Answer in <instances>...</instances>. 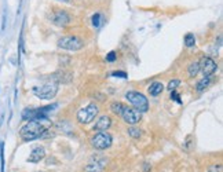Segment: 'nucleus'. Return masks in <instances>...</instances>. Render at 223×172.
I'll return each mask as SVG.
<instances>
[{
    "label": "nucleus",
    "instance_id": "nucleus-11",
    "mask_svg": "<svg viewBox=\"0 0 223 172\" xmlns=\"http://www.w3.org/2000/svg\"><path fill=\"white\" fill-rule=\"evenodd\" d=\"M198 65H200V70L202 72L204 77L212 76L213 73L216 72V69H218V65H216V62L213 61V59L211 58V57H202L201 61L198 62Z\"/></svg>",
    "mask_w": 223,
    "mask_h": 172
},
{
    "label": "nucleus",
    "instance_id": "nucleus-18",
    "mask_svg": "<svg viewBox=\"0 0 223 172\" xmlns=\"http://www.w3.org/2000/svg\"><path fill=\"white\" fill-rule=\"evenodd\" d=\"M124 109V105L121 102H112L110 103V110L112 113H114L116 116H121V112Z\"/></svg>",
    "mask_w": 223,
    "mask_h": 172
},
{
    "label": "nucleus",
    "instance_id": "nucleus-21",
    "mask_svg": "<svg viewBox=\"0 0 223 172\" xmlns=\"http://www.w3.org/2000/svg\"><path fill=\"white\" fill-rule=\"evenodd\" d=\"M4 142L0 141V172H4Z\"/></svg>",
    "mask_w": 223,
    "mask_h": 172
},
{
    "label": "nucleus",
    "instance_id": "nucleus-13",
    "mask_svg": "<svg viewBox=\"0 0 223 172\" xmlns=\"http://www.w3.org/2000/svg\"><path fill=\"white\" fill-rule=\"evenodd\" d=\"M46 157V150L43 146H37L34 147L33 150L30 152L28 157V162H33V164H37V162H40L43 158Z\"/></svg>",
    "mask_w": 223,
    "mask_h": 172
},
{
    "label": "nucleus",
    "instance_id": "nucleus-9",
    "mask_svg": "<svg viewBox=\"0 0 223 172\" xmlns=\"http://www.w3.org/2000/svg\"><path fill=\"white\" fill-rule=\"evenodd\" d=\"M48 18L50 21H51L54 25H57V26H59V28H65V26H67L70 23V15L66 13L65 10H55V11H52L51 14L48 15Z\"/></svg>",
    "mask_w": 223,
    "mask_h": 172
},
{
    "label": "nucleus",
    "instance_id": "nucleus-26",
    "mask_svg": "<svg viewBox=\"0 0 223 172\" xmlns=\"http://www.w3.org/2000/svg\"><path fill=\"white\" fill-rule=\"evenodd\" d=\"M207 172H223V168L221 164H212V165H209Z\"/></svg>",
    "mask_w": 223,
    "mask_h": 172
},
{
    "label": "nucleus",
    "instance_id": "nucleus-28",
    "mask_svg": "<svg viewBox=\"0 0 223 172\" xmlns=\"http://www.w3.org/2000/svg\"><path fill=\"white\" fill-rule=\"evenodd\" d=\"M112 76L113 77H120V79H127V73L125 72H113L112 73Z\"/></svg>",
    "mask_w": 223,
    "mask_h": 172
},
{
    "label": "nucleus",
    "instance_id": "nucleus-29",
    "mask_svg": "<svg viewBox=\"0 0 223 172\" xmlns=\"http://www.w3.org/2000/svg\"><path fill=\"white\" fill-rule=\"evenodd\" d=\"M171 99H174V100H176L178 103H182V100H180V96L178 95V92H176V90L175 91H171Z\"/></svg>",
    "mask_w": 223,
    "mask_h": 172
},
{
    "label": "nucleus",
    "instance_id": "nucleus-14",
    "mask_svg": "<svg viewBox=\"0 0 223 172\" xmlns=\"http://www.w3.org/2000/svg\"><path fill=\"white\" fill-rule=\"evenodd\" d=\"M112 125V118L109 116H101V117L98 118V120L95 121V125H94V131H106L107 128H110Z\"/></svg>",
    "mask_w": 223,
    "mask_h": 172
},
{
    "label": "nucleus",
    "instance_id": "nucleus-5",
    "mask_svg": "<svg viewBox=\"0 0 223 172\" xmlns=\"http://www.w3.org/2000/svg\"><path fill=\"white\" fill-rule=\"evenodd\" d=\"M125 99L134 106V109H136L140 113H145L149 110V99L143 95L142 92L138 91H128L125 94Z\"/></svg>",
    "mask_w": 223,
    "mask_h": 172
},
{
    "label": "nucleus",
    "instance_id": "nucleus-23",
    "mask_svg": "<svg viewBox=\"0 0 223 172\" xmlns=\"http://www.w3.org/2000/svg\"><path fill=\"white\" fill-rule=\"evenodd\" d=\"M57 127H58V128H61L62 131H65V132H72L70 124L67 123V121H58V123H57Z\"/></svg>",
    "mask_w": 223,
    "mask_h": 172
},
{
    "label": "nucleus",
    "instance_id": "nucleus-17",
    "mask_svg": "<svg viewBox=\"0 0 223 172\" xmlns=\"http://www.w3.org/2000/svg\"><path fill=\"white\" fill-rule=\"evenodd\" d=\"M211 84V76L209 77H204V79H201L200 81L197 83V85H196V88H197L198 92H202V91L205 90V88H208Z\"/></svg>",
    "mask_w": 223,
    "mask_h": 172
},
{
    "label": "nucleus",
    "instance_id": "nucleus-24",
    "mask_svg": "<svg viewBox=\"0 0 223 172\" xmlns=\"http://www.w3.org/2000/svg\"><path fill=\"white\" fill-rule=\"evenodd\" d=\"M192 146H193V136L192 135H187L186 136V141H184V143H183V147L187 150V152H190V150H192Z\"/></svg>",
    "mask_w": 223,
    "mask_h": 172
},
{
    "label": "nucleus",
    "instance_id": "nucleus-31",
    "mask_svg": "<svg viewBox=\"0 0 223 172\" xmlns=\"http://www.w3.org/2000/svg\"><path fill=\"white\" fill-rule=\"evenodd\" d=\"M150 170H152V167L148 164V162H145V164H143V172H149Z\"/></svg>",
    "mask_w": 223,
    "mask_h": 172
},
{
    "label": "nucleus",
    "instance_id": "nucleus-3",
    "mask_svg": "<svg viewBox=\"0 0 223 172\" xmlns=\"http://www.w3.org/2000/svg\"><path fill=\"white\" fill-rule=\"evenodd\" d=\"M32 92L36 98L39 99H44V100H50L52 99L58 92V84L57 83L48 81L43 85H36V87L32 88Z\"/></svg>",
    "mask_w": 223,
    "mask_h": 172
},
{
    "label": "nucleus",
    "instance_id": "nucleus-12",
    "mask_svg": "<svg viewBox=\"0 0 223 172\" xmlns=\"http://www.w3.org/2000/svg\"><path fill=\"white\" fill-rule=\"evenodd\" d=\"M50 81L57 83V84H66V83H70L73 79V75L70 72H66V70H59V72L52 73L51 76H48Z\"/></svg>",
    "mask_w": 223,
    "mask_h": 172
},
{
    "label": "nucleus",
    "instance_id": "nucleus-7",
    "mask_svg": "<svg viewBox=\"0 0 223 172\" xmlns=\"http://www.w3.org/2000/svg\"><path fill=\"white\" fill-rule=\"evenodd\" d=\"M112 142H113V138H112L110 134L103 131H99L98 134H95L91 139V145L92 147H95L96 150H106L112 146Z\"/></svg>",
    "mask_w": 223,
    "mask_h": 172
},
{
    "label": "nucleus",
    "instance_id": "nucleus-16",
    "mask_svg": "<svg viewBox=\"0 0 223 172\" xmlns=\"http://www.w3.org/2000/svg\"><path fill=\"white\" fill-rule=\"evenodd\" d=\"M91 23H92L94 28H101L105 23V17L101 13H95L92 15V18H91Z\"/></svg>",
    "mask_w": 223,
    "mask_h": 172
},
{
    "label": "nucleus",
    "instance_id": "nucleus-8",
    "mask_svg": "<svg viewBox=\"0 0 223 172\" xmlns=\"http://www.w3.org/2000/svg\"><path fill=\"white\" fill-rule=\"evenodd\" d=\"M107 164V158L103 156H94L84 167V172H102Z\"/></svg>",
    "mask_w": 223,
    "mask_h": 172
},
{
    "label": "nucleus",
    "instance_id": "nucleus-6",
    "mask_svg": "<svg viewBox=\"0 0 223 172\" xmlns=\"http://www.w3.org/2000/svg\"><path fill=\"white\" fill-rule=\"evenodd\" d=\"M99 113V108L95 103H90L86 108L80 109L77 112V121L80 124H90L91 121H94V118L98 116Z\"/></svg>",
    "mask_w": 223,
    "mask_h": 172
},
{
    "label": "nucleus",
    "instance_id": "nucleus-25",
    "mask_svg": "<svg viewBox=\"0 0 223 172\" xmlns=\"http://www.w3.org/2000/svg\"><path fill=\"white\" fill-rule=\"evenodd\" d=\"M179 84H180L179 80H171V81L168 83V85H167V90L168 91H175L179 87Z\"/></svg>",
    "mask_w": 223,
    "mask_h": 172
},
{
    "label": "nucleus",
    "instance_id": "nucleus-22",
    "mask_svg": "<svg viewBox=\"0 0 223 172\" xmlns=\"http://www.w3.org/2000/svg\"><path fill=\"white\" fill-rule=\"evenodd\" d=\"M127 132H128V135L132 136V138H135V139L140 138V135H142V131H140V129H138V128H135V127H130Z\"/></svg>",
    "mask_w": 223,
    "mask_h": 172
},
{
    "label": "nucleus",
    "instance_id": "nucleus-19",
    "mask_svg": "<svg viewBox=\"0 0 223 172\" xmlns=\"http://www.w3.org/2000/svg\"><path fill=\"white\" fill-rule=\"evenodd\" d=\"M187 72H189L190 77H196V76H197L198 72H200V65H198V62H192V63L189 65Z\"/></svg>",
    "mask_w": 223,
    "mask_h": 172
},
{
    "label": "nucleus",
    "instance_id": "nucleus-20",
    "mask_svg": "<svg viewBox=\"0 0 223 172\" xmlns=\"http://www.w3.org/2000/svg\"><path fill=\"white\" fill-rule=\"evenodd\" d=\"M184 44H186V47H189V48H192V47L196 46V37L193 33H186L184 35Z\"/></svg>",
    "mask_w": 223,
    "mask_h": 172
},
{
    "label": "nucleus",
    "instance_id": "nucleus-32",
    "mask_svg": "<svg viewBox=\"0 0 223 172\" xmlns=\"http://www.w3.org/2000/svg\"><path fill=\"white\" fill-rule=\"evenodd\" d=\"M58 2H66L67 3V2H70V0H58Z\"/></svg>",
    "mask_w": 223,
    "mask_h": 172
},
{
    "label": "nucleus",
    "instance_id": "nucleus-1",
    "mask_svg": "<svg viewBox=\"0 0 223 172\" xmlns=\"http://www.w3.org/2000/svg\"><path fill=\"white\" fill-rule=\"evenodd\" d=\"M46 127L43 124H40V121H28L25 125L21 127L19 129V136L22 141L25 142H32L40 139L44 132Z\"/></svg>",
    "mask_w": 223,
    "mask_h": 172
},
{
    "label": "nucleus",
    "instance_id": "nucleus-15",
    "mask_svg": "<svg viewBox=\"0 0 223 172\" xmlns=\"http://www.w3.org/2000/svg\"><path fill=\"white\" fill-rule=\"evenodd\" d=\"M148 91H149V94H150L152 96H157L164 91V85L161 84L160 81H154V83H152L150 84V87H149Z\"/></svg>",
    "mask_w": 223,
    "mask_h": 172
},
{
    "label": "nucleus",
    "instance_id": "nucleus-10",
    "mask_svg": "<svg viewBox=\"0 0 223 172\" xmlns=\"http://www.w3.org/2000/svg\"><path fill=\"white\" fill-rule=\"evenodd\" d=\"M121 117L127 124L135 125V124L140 123V120H142V113L138 112L136 109H134V108H127V106H124V109H123V112H121Z\"/></svg>",
    "mask_w": 223,
    "mask_h": 172
},
{
    "label": "nucleus",
    "instance_id": "nucleus-27",
    "mask_svg": "<svg viewBox=\"0 0 223 172\" xmlns=\"http://www.w3.org/2000/svg\"><path fill=\"white\" fill-rule=\"evenodd\" d=\"M117 59V54L116 51H110L109 54L106 55V62H114Z\"/></svg>",
    "mask_w": 223,
    "mask_h": 172
},
{
    "label": "nucleus",
    "instance_id": "nucleus-30",
    "mask_svg": "<svg viewBox=\"0 0 223 172\" xmlns=\"http://www.w3.org/2000/svg\"><path fill=\"white\" fill-rule=\"evenodd\" d=\"M6 29V13H3V18H2V31Z\"/></svg>",
    "mask_w": 223,
    "mask_h": 172
},
{
    "label": "nucleus",
    "instance_id": "nucleus-4",
    "mask_svg": "<svg viewBox=\"0 0 223 172\" xmlns=\"http://www.w3.org/2000/svg\"><path fill=\"white\" fill-rule=\"evenodd\" d=\"M58 47L66 51H80L84 48L86 41L79 36H62L57 41Z\"/></svg>",
    "mask_w": 223,
    "mask_h": 172
},
{
    "label": "nucleus",
    "instance_id": "nucleus-2",
    "mask_svg": "<svg viewBox=\"0 0 223 172\" xmlns=\"http://www.w3.org/2000/svg\"><path fill=\"white\" fill-rule=\"evenodd\" d=\"M57 108V103H52V105H47V106H42V108H36V109H23L22 112V120L25 121H42V120H47L48 113H51L54 109Z\"/></svg>",
    "mask_w": 223,
    "mask_h": 172
}]
</instances>
